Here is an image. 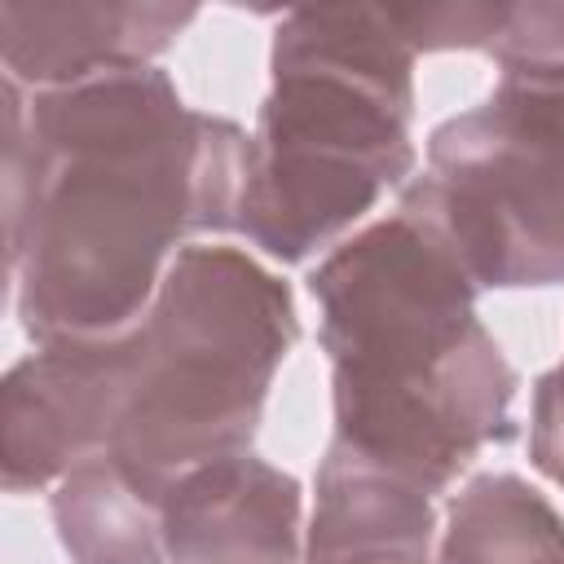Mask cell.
I'll return each instance as SVG.
<instances>
[{"instance_id":"cell-14","label":"cell","mask_w":564,"mask_h":564,"mask_svg":"<svg viewBox=\"0 0 564 564\" xmlns=\"http://www.w3.org/2000/svg\"><path fill=\"white\" fill-rule=\"evenodd\" d=\"M560 564H564V560H560Z\"/></svg>"},{"instance_id":"cell-7","label":"cell","mask_w":564,"mask_h":564,"mask_svg":"<svg viewBox=\"0 0 564 564\" xmlns=\"http://www.w3.org/2000/svg\"><path fill=\"white\" fill-rule=\"evenodd\" d=\"M194 22L189 4H0V53L9 79L66 88L97 75L141 70L163 53L181 26Z\"/></svg>"},{"instance_id":"cell-2","label":"cell","mask_w":564,"mask_h":564,"mask_svg":"<svg viewBox=\"0 0 564 564\" xmlns=\"http://www.w3.org/2000/svg\"><path fill=\"white\" fill-rule=\"evenodd\" d=\"M335 370V441L436 494L485 445L516 436V370L476 317V282L397 212L335 247L308 278Z\"/></svg>"},{"instance_id":"cell-6","label":"cell","mask_w":564,"mask_h":564,"mask_svg":"<svg viewBox=\"0 0 564 564\" xmlns=\"http://www.w3.org/2000/svg\"><path fill=\"white\" fill-rule=\"evenodd\" d=\"M167 564H295L300 485L251 458H216L181 471L159 511Z\"/></svg>"},{"instance_id":"cell-13","label":"cell","mask_w":564,"mask_h":564,"mask_svg":"<svg viewBox=\"0 0 564 564\" xmlns=\"http://www.w3.org/2000/svg\"><path fill=\"white\" fill-rule=\"evenodd\" d=\"M383 564H427V560H383Z\"/></svg>"},{"instance_id":"cell-11","label":"cell","mask_w":564,"mask_h":564,"mask_svg":"<svg viewBox=\"0 0 564 564\" xmlns=\"http://www.w3.org/2000/svg\"><path fill=\"white\" fill-rule=\"evenodd\" d=\"M445 564H560L564 524L516 476H476L449 507Z\"/></svg>"},{"instance_id":"cell-10","label":"cell","mask_w":564,"mask_h":564,"mask_svg":"<svg viewBox=\"0 0 564 564\" xmlns=\"http://www.w3.org/2000/svg\"><path fill=\"white\" fill-rule=\"evenodd\" d=\"M388 13L414 53L485 48L516 84L564 88V4H427Z\"/></svg>"},{"instance_id":"cell-8","label":"cell","mask_w":564,"mask_h":564,"mask_svg":"<svg viewBox=\"0 0 564 564\" xmlns=\"http://www.w3.org/2000/svg\"><path fill=\"white\" fill-rule=\"evenodd\" d=\"M432 507L427 494L330 445L317 471V511L308 564H383L427 560Z\"/></svg>"},{"instance_id":"cell-12","label":"cell","mask_w":564,"mask_h":564,"mask_svg":"<svg viewBox=\"0 0 564 564\" xmlns=\"http://www.w3.org/2000/svg\"><path fill=\"white\" fill-rule=\"evenodd\" d=\"M533 463L564 485V361L533 388Z\"/></svg>"},{"instance_id":"cell-5","label":"cell","mask_w":564,"mask_h":564,"mask_svg":"<svg viewBox=\"0 0 564 564\" xmlns=\"http://www.w3.org/2000/svg\"><path fill=\"white\" fill-rule=\"evenodd\" d=\"M476 286L564 282V88L502 79L427 137V176L401 207Z\"/></svg>"},{"instance_id":"cell-3","label":"cell","mask_w":564,"mask_h":564,"mask_svg":"<svg viewBox=\"0 0 564 564\" xmlns=\"http://www.w3.org/2000/svg\"><path fill=\"white\" fill-rule=\"evenodd\" d=\"M414 48L388 9H295L247 137L234 229L304 260L414 172Z\"/></svg>"},{"instance_id":"cell-1","label":"cell","mask_w":564,"mask_h":564,"mask_svg":"<svg viewBox=\"0 0 564 564\" xmlns=\"http://www.w3.org/2000/svg\"><path fill=\"white\" fill-rule=\"evenodd\" d=\"M4 207L13 304L31 339H110L137 326L167 251L234 229L247 137L185 110L154 66L66 88L4 79Z\"/></svg>"},{"instance_id":"cell-4","label":"cell","mask_w":564,"mask_h":564,"mask_svg":"<svg viewBox=\"0 0 564 564\" xmlns=\"http://www.w3.org/2000/svg\"><path fill=\"white\" fill-rule=\"evenodd\" d=\"M291 344L286 282L234 247H181L145 317L97 339L101 454L150 485L242 454Z\"/></svg>"},{"instance_id":"cell-9","label":"cell","mask_w":564,"mask_h":564,"mask_svg":"<svg viewBox=\"0 0 564 564\" xmlns=\"http://www.w3.org/2000/svg\"><path fill=\"white\" fill-rule=\"evenodd\" d=\"M163 494L167 485L132 476L110 454H93L66 471L53 516L75 564H167L159 529Z\"/></svg>"}]
</instances>
